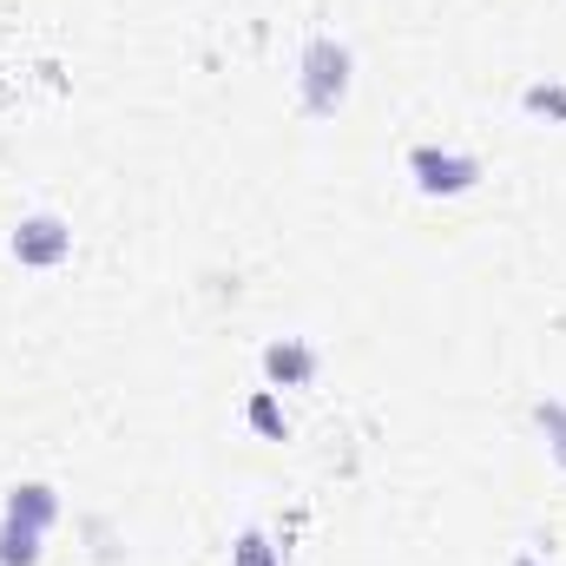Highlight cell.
I'll return each instance as SVG.
<instances>
[{
    "label": "cell",
    "mask_w": 566,
    "mask_h": 566,
    "mask_svg": "<svg viewBox=\"0 0 566 566\" xmlns=\"http://www.w3.org/2000/svg\"><path fill=\"white\" fill-rule=\"evenodd\" d=\"M349 86H356V53L336 33H310L303 53H296V99H303V113L310 119H336Z\"/></svg>",
    "instance_id": "6da1fadb"
},
{
    "label": "cell",
    "mask_w": 566,
    "mask_h": 566,
    "mask_svg": "<svg viewBox=\"0 0 566 566\" xmlns=\"http://www.w3.org/2000/svg\"><path fill=\"white\" fill-rule=\"evenodd\" d=\"M409 178H416V191L422 198H468L481 178H488V165L474 158V151H461V145H409Z\"/></svg>",
    "instance_id": "7a4b0ae2"
},
{
    "label": "cell",
    "mask_w": 566,
    "mask_h": 566,
    "mask_svg": "<svg viewBox=\"0 0 566 566\" xmlns=\"http://www.w3.org/2000/svg\"><path fill=\"white\" fill-rule=\"evenodd\" d=\"M7 258H13L20 271H60V264L73 258V224L53 218V211H33V218H20V224L7 231Z\"/></svg>",
    "instance_id": "3957f363"
},
{
    "label": "cell",
    "mask_w": 566,
    "mask_h": 566,
    "mask_svg": "<svg viewBox=\"0 0 566 566\" xmlns=\"http://www.w3.org/2000/svg\"><path fill=\"white\" fill-rule=\"evenodd\" d=\"M258 363H264V382H271V389H310V382H316V369H323V363H316V349H310L303 336H277V343H264V356H258Z\"/></svg>",
    "instance_id": "277c9868"
},
{
    "label": "cell",
    "mask_w": 566,
    "mask_h": 566,
    "mask_svg": "<svg viewBox=\"0 0 566 566\" xmlns=\"http://www.w3.org/2000/svg\"><path fill=\"white\" fill-rule=\"evenodd\" d=\"M0 514L20 521V527H40V534H46V527L60 521V488H46V481H13Z\"/></svg>",
    "instance_id": "5b68a950"
},
{
    "label": "cell",
    "mask_w": 566,
    "mask_h": 566,
    "mask_svg": "<svg viewBox=\"0 0 566 566\" xmlns=\"http://www.w3.org/2000/svg\"><path fill=\"white\" fill-rule=\"evenodd\" d=\"M40 527H20V521H7L0 514V566H40Z\"/></svg>",
    "instance_id": "8992f818"
},
{
    "label": "cell",
    "mask_w": 566,
    "mask_h": 566,
    "mask_svg": "<svg viewBox=\"0 0 566 566\" xmlns=\"http://www.w3.org/2000/svg\"><path fill=\"white\" fill-rule=\"evenodd\" d=\"M231 566H283V547L264 527H244V534L231 541Z\"/></svg>",
    "instance_id": "52a82bcc"
},
{
    "label": "cell",
    "mask_w": 566,
    "mask_h": 566,
    "mask_svg": "<svg viewBox=\"0 0 566 566\" xmlns=\"http://www.w3.org/2000/svg\"><path fill=\"white\" fill-rule=\"evenodd\" d=\"M534 422H541V434H547V454L566 468V402L560 396H541V402H534Z\"/></svg>",
    "instance_id": "ba28073f"
},
{
    "label": "cell",
    "mask_w": 566,
    "mask_h": 566,
    "mask_svg": "<svg viewBox=\"0 0 566 566\" xmlns=\"http://www.w3.org/2000/svg\"><path fill=\"white\" fill-rule=\"evenodd\" d=\"M244 422L258 428V434H271V441L290 434V422H283V409H277V389H258V396L244 402Z\"/></svg>",
    "instance_id": "9c48e42d"
},
{
    "label": "cell",
    "mask_w": 566,
    "mask_h": 566,
    "mask_svg": "<svg viewBox=\"0 0 566 566\" xmlns=\"http://www.w3.org/2000/svg\"><path fill=\"white\" fill-rule=\"evenodd\" d=\"M521 106H527V113H541V119H560V126H566V86H560V80H534V86H521Z\"/></svg>",
    "instance_id": "30bf717a"
},
{
    "label": "cell",
    "mask_w": 566,
    "mask_h": 566,
    "mask_svg": "<svg viewBox=\"0 0 566 566\" xmlns=\"http://www.w3.org/2000/svg\"><path fill=\"white\" fill-rule=\"evenodd\" d=\"M514 566H541V560H534V554H514Z\"/></svg>",
    "instance_id": "8fae6325"
}]
</instances>
